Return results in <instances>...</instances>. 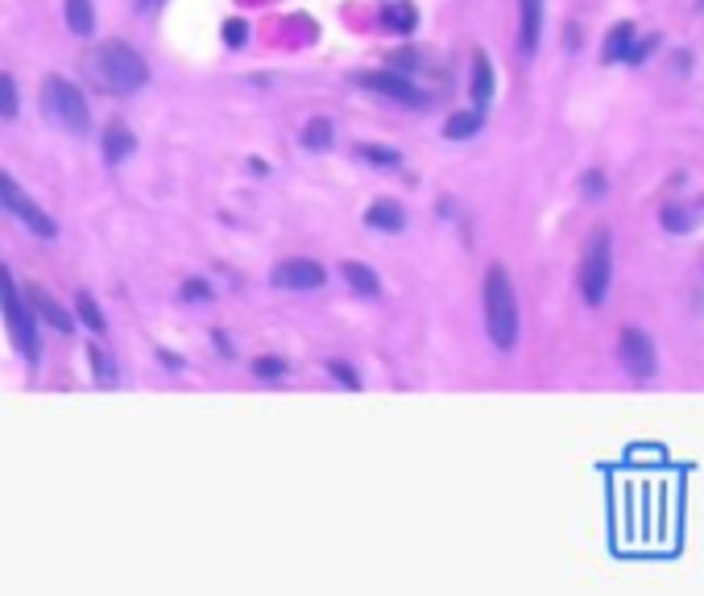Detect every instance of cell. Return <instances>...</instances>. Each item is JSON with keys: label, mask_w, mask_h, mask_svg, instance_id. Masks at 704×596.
I'll return each mask as SVG.
<instances>
[{"label": "cell", "mask_w": 704, "mask_h": 596, "mask_svg": "<svg viewBox=\"0 0 704 596\" xmlns=\"http://www.w3.org/2000/svg\"><path fill=\"white\" fill-rule=\"evenodd\" d=\"M79 319H83L91 332H104V315H100V307H96V298L91 294H79Z\"/></svg>", "instance_id": "22"}, {"label": "cell", "mask_w": 704, "mask_h": 596, "mask_svg": "<svg viewBox=\"0 0 704 596\" xmlns=\"http://www.w3.org/2000/svg\"><path fill=\"white\" fill-rule=\"evenodd\" d=\"M327 369H332V377H340V381H344L348 390H357V385H361V381H357V373L348 369L344 360H332V365H327Z\"/></svg>", "instance_id": "28"}, {"label": "cell", "mask_w": 704, "mask_h": 596, "mask_svg": "<svg viewBox=\"0 0 704 596\" xmlns=\"http://www.w3.org/2000/svg\"><path fill=\"white\" fill-rule=\"evenodd\" d=\"M477 129H481V112H452L448 125H444V137H452V142H468Z\"/></svg>", "instance_id": "19"}, {"label": "cell", "mask_w": 704, "mask_h": 596, "mask_svg": "<svg viewBox=\"0 0 704 596\" xmlns=\"http://www.w3.org/2000/svg\"><path fill=\"white\" fill-rule=\"evenodd\" d=\"M365 224H369V228H381V232H402L406 216H402V207H398V203L381 199V203H373V207L365 212Z\"/></svg>", "instance_id": "16"}, {"label": "cell", "mask_w": 704, "mask_h": 596, "mask_svg": "<svg viewBox=\"0 0 704 596\" xmlns=\"http://www.w3.org/2000/svg\"><path fill=\"white\" fill-rule=\"evenodd\" d=\"M42 99H46V112L63 125L66 133H75V137H87L91 133V112H87V99L71 79L63 75H46L42 83Z\"/></svg>", "instance_id": "3"}, {"label": "cell", "mask_w": 704, "mask_h": 596, "mask_svg": "<svg viewBox=\"0 0 704 596\" xmlns=\"http://www.w3.org/2000/svg\"><path fill=\"white\" fill-rule=\"evenodd\" d=\"M489 99H493V63H489L485 50L473 55V108H485Z\"/></svg>", "instance_id": "12"}, {"label": "cell", "mask_w": 704, "mask_h": 596, "mask_svg": "<svg viewBox=\"0 0 704 596\" xmlns=\"http://www.w3.org/2000/svg\"><path fill=\"white\" fill-rule=\"evenodd\" d=\"M253 373H257V377H282L286 365H282L278 357H257V360H253Z\"/></svg>", "instance_id": "27"}, {"label": "cell", "mask_w": 704, "mask_h": 596, "mask_svg": "<svg viewBox=\"0 0 704 596\" xmlns=\"http://www.w3.org/2000/svg\"><path fill=\"white\" fill-rule=\"evenodd\" d=\"M357 83L361 87H373V91L398 99V104H411V108H422V104H427V96H422L419 87H414L411 79L394 75V71H365V75H357Z\"/></svg>", "instance_id": "9"}, {"label": "cell", "mask_w": 704, "mask_h": 596, "mask_svg": "<svg viewBox=\"0 0 704 596\" xmlns=\"http://www.w3.org/2000/svg\"><path fill=\"white\" fill-rule=\"evenodd\" d=\"M485 327L501 352L518 344V298H514V282H509L506 265H489L485 273Z\"/></svg>", "instance_id": "2"}, {"label": "cell", "mask_w": 704, "mask_h": 596, "mask_svg": "<svg viewBox=\"0 0 704 596\" xmlns=\"http://www.w3.org/2000/svg\"><path fill=\"white\" fill-rule=\"evenodd\" d=\"M133 4H137V9H153V4H158V0H133Z\"/></svg>", "instance_id": "31"}, {"label": "cell", "mask_w": 704, "mask_h": 596, "mask_svg": "<svg viewBox=\"0 0 704 596\" xmlns=\"http://www.w3.org/2000/svg\"><path fill=\"white\" fill-rule=\"evenodd\" d=\"M87 357H91V365H96V381H112V377H117V373H112V360L104 357L96 344L87 348Z\"/></svg>", "instance_id": "26"}, {"label": "cell", "mask_w": 704, "mask_h": 596, "mask_svg": "<svg viewBox=\"0 0 704 596\" xmlns=\"http://www.w3.org/2000/svg\"><path fill=\"white\" fill-rule=\"evenodd\" d=\"M663 228H667V232H688V228H692V216H688L683 207L667 203L663 207Z\"/></svg>", "instance_id": "24"}, {"label": "cell", "mask_w": 704, "mask_h": 596, "mask_svg": "<svg viewBox=\"0 0 704 596\" xmlns=\"http://www.w3.org/2000/svg\"><path fill=\"white\" fill-rule=\"evenodd\" d=\"M0 117H17V83L0 71Z\"/></svg>", "instance_id": "23"}, {"label": "cell", "mask_w": 704, "mask_h": 596, "mask_svg": "<svg viewBox=\"0 0 704 596\" xmlns=\"http://www.w3.org/2000/svg\"><path fill=\"white\" fill-rule=\"evenodd\" d=\"M340 270H344L348 286H352L357 294H365V298H381V282H378V273L369 270L365 261H344Z\"/></svg>", "instance_id": "15"}, {"label": "cell", "mask_w": 704, "mask_h": 596, "mask_svg": "<svg viewBox=\"0 0 704 596\" xmlns=\"http://www.w3.org/2000/svg\"><path fill=\"white\" fill-rule=\"evenodd\" d=\"M299 142H303L307 150H327V145H332V120H327V117H311L303 125V133H299Z\"/></svg>", "instance_id": "18"}, {"label": "cell", "mask_w": 704, "mask_h": 596, "mask_svg": "<svg viewBox=\"0 0 704 596\" xmlns=\"http://www.w3.org/2000/svg\"><path fill=\"white\" fill-rule=\"evenodd\" d=\"M630 50H634V25L621 22V25H613V30H609L605 46H601V63H621Z\"/></svg>", "instance_id": "14"}, {"label": "cell", "mask_w": 704, "mask_h": 596, "mask_svg": "<svg viewBox=\"0 0 704 596\" xmlns=\"http://www.w3.org/2000/svg\"><path fill=\"white\" fill-rule=\"evenodd\" d=\"M0 207H9V212H13L17 220H25V224H30L42 240H55V237H58V224H55V220L46 216L42 207L33 203V199L25 195L22 186H17V178H9L4 170H0Z\"/></svg>", "instance_id": "6"}, {"label": "cell", "mask_w": 704, "mask_h": 596, "mask_svg": "<svg viewBox=\"0 0 704 596\" xmlns=\"http://www.w3.org/2000/svg\"><path fill=\"white\" fill-rule=\"evenodd\" d=\"M618 357H621V365L630 369V377L647 381L650 373H655V344H650V336L642 332V327H621Z\"/></svg>", "instance_id": "7"}, {"label": "cell", "mask_w": 704, "mask_h": 596, "mask_svg": "<svg viewBox=\"0 0 704 596\" xmlns=\"http://www.w3.org/2000/svg\"><path fill=\"white\" fill-rule=\"evenodd\" d=\"M66 25H71V33H79V38H91V33H96V9H91V0H66Z\"/></svg>", "instance_id": "17"}, {"label": "cell", "mask_w": 704, "mask_h": 596, "mask_svg": "<svg viewBox=\"0 0 704 596\" xmlns=\"http://www.w3.org/2000/svg\"><path fill=\"white\" fill-rule=\"evenodd\" d=\"M187 298V303H207V298H212V286L204 282V278H187L183 282V290H178Z\"/></svg>", "instance_id": "25"}, {"label": "cell", "mask_w": 704, "mask_h": 596, "mask_svg": "<svg viewBox=\"0 0 704 596\" xmlns=\"http://www.w3.org/2000/svg\"><path fill=\"white\" fill-rule=\"evenodd\" d=\"M609 278H613V245H609V228L601 224L585 245V257H580V294L588 307L605 303Z\"/></svg>", "instance_id": "4"}, {"label": "cell", "mask_w": 704, "mask_h": 596, "mask_svg": "<svg viewBox=\"0 0 704 596\" xmlns=\"http://www.w3.org/2000/svg\"><path fill=\"white\" fill-rule=\"evenodd\" d=\"M381 22L390 25V30H398V33H406V30H414V9L411 4H386V13H381Z\"/></svg>", "instance_id": "20"}, {"label": "cell", "mask_w": 704, "mask_h": 596, "mask_svg": "<svg viewBox=\"0 0 704 596\" xmlns=\"http://www.w3.org/2000/svg\"><path fill=\"white\" fill-rule=\"evenodd\" d=\"M357 158H365V162H378V166H402V153L398 150H386V145H357Z\"/></svg>", "instance_id": "21"}, {"label": "cell", "mask_w": 704, "mask_h": 596, "mask_svg": "<svg viewBox=\"0 0 704 596\" xmlns=\"http://www.w3.org/2000/svg\"><path fill=\"white\" fill-rule=\"evenodd\" d=\"M87 71H91V79H96L104 91H117V96H129V91L145 87V79H150L145 58H141L133 46H125V42L96 46L91 58H87Z\"/></svg>", "instance_id": "1"}, {"label": "cell", "mask_w": 704, "mask_h": 596, "mask_svg": "<svg viewBox=\"0 0 704 596\" xmlns=\"http://www.w3.org/2000/svg\"><path fill=\"white\" fill-rule=\"evenodd\" d=\"M518 13H522L518 46L531 55L535 46H539V33H543V0H518Z\"/></svg>", "instance_id": "11"}, {"label": "cell", "mask_w": 704, "mask_h": 596, "mask_svg": "<svg viewBox=\"0 0 704 596\" xmlns=\"http://www.w3.org/2000/svg\"><path fill=\"white\" fill-rule=\"evenodd\" d=\"M30 307L38 315H42L46 324L55 327V332H66V336H71V332H75V319H71V311H66L63 303H58V298H50V294L42 290V286H30Z\"/></svg>", "instance_id": "10"}, {"label": "cell", "mask_w": 704, "mask_h": 596, "mask_svg": "<svg viewBox=\"0 0 704 596\" xmlns=\"http://www.w3.org/2000/svg\"><path fill=\"white\" fill-rule=\"evenodd\" d=\"M133 150H137V137L129 133V125L112 120L109 129H104V158H109V162H125Z\"/></svg>", "instance_id": "13"}, {"label": "cell", "mask_w": 704, "mask_h": 596, "mask_svg": "<svg viewBox=\"0 0 704 596\" xmlns=\"http://www.w3.org/2000/svg\"><path fill=\"white\" fill-rule=\"evenodd\" d=\"M270 282L282 290H315V286H324V265L311 257H286L274 265Z\"/></svg>", "instance_id": "8"}, {"label": "cell", "mask_w": 704, "mask_h": 596, "mask_svg": "<svg viewBox=\"0 0 704 596\" xmlns=\"http://www.w3.org/2000/svg\"><path fill=\"white\" fill-rule=\"evenodd\" d=\"M655 46H659V38H655V33H650L647 42H642V46H639V50H630V55H626V58H630V63H642V58H647V55H650V50H655Z\"/></svg>", "instance_id": "30"}, {"label": "cell", "mask_w": 704, "mask_h": 596, "mask_svg": "<svg viewBox=\"0 0 704 596\" xmlns=\"http://www.w3.org/2000/svg\"><path fill=\"white\" fill-rule=\"evenodd\" d=\"M245 33H249V30H245V22H228L224 25V42L228 46H245Z\"/></svg>", "instance_id": "29"}, {"label": "cell", "mask_w": 704, "mask_h": 596, "mask_svg": "<svg viewBox=\"0 0 704 596\" xmlns=\"http://www.w3.org/2000/svg\"><path fill=\"white\" fill-rule=\"evenodd\" d=\"M0 311H4V319H9L13 344L22 348L25 360L38 365V357H42V344H38V324H33V315L25 311L22 294H17V286H13V273L4 270V265H0Z\"/></svg>", "instance_id": "5"}]
</instances>
